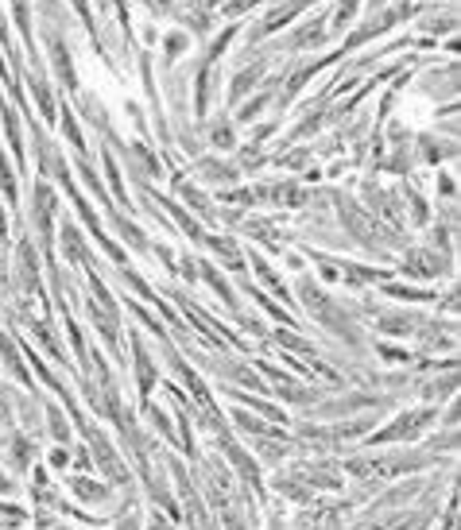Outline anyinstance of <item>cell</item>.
I'll return each instance as SVG.
<instances>
[{"instance_id":"d6986e66","label":"cell","mask_w":461,"mask_h":530,"mask_svg":"<svg viewBox=\"0 0 461 530\" xmlns=\"http://www.w3.org/2000/svg\"><path fill=\"white\" fill-rule=\"evenodd\" d=\"M419 28H422V31H430V35H446V31H454V28H457V20H454V8L446 4V8H442V12H438V16H434L430 23H419Z\"/></svg>"},{"instance_id":"4316f807","label":"cell","mask_w":461,"mask_h":530,"mask_svg":"<svg viewBox=\"0 0 461 530\" xmlns=\"http://www.w3.org/2000/svg\"><path fill=\"white\" fill-rule=\"evenodd\" d=\"M446 4H454V0H446Z\"/></svg>"},{"instance_id":"cb8c5ba5","label":"cell","mask_w":461,"mask_h":530,"mask_svg":"<svg viewBox=\"0 0 461 530\" xmlns=\"http://www.w3.org/2000/svg\"><path fill=\"white\" fill-rule=\"evenodd\" d=\"M384 8H388V0H368V12H373V16H376V12H384Z\"/></svg>"},{"instance_id":"ba28073f","label":"cell","mask_w":461,"mask_h":530,"mask_svg":"<svg viewBox=\"0 0 461 530\" xmlns=\"http://www.w3.org/2000/svg\"><path fill=\"white\" fill-rule=\"evenodd\" d=\"M159 47H163V67L175 70V62L190 50V35H186L183 28H175V31H167V35L159 39Z\"/></svg>"},{"instance_id":"5b68a950","label":"cell","mask_w":461,"mask_h":530,"mask_svg":"<svg viewBox=\"0 0 461 530\" xmlns=\"http://www.w3.org/2000/svg\"><path fill=\"white\" fill-rule=\"evenodd\" d=\"M28 89H32L35 105H40V112H43V121H47V124H55L59 101H55V89H50V82L43 77V70H32V74H28Z\"/></svg>"},{"instance_id":"7c38bea8","label":"cell","mask_w":461,"mask_h":530,"mask_svg":"<svg viewBox=\"0 0 461 530\" xmlns=\"http://www.w3.org/2000/svg\"><path fill=\"white\" fill-rule=\"evenodd\" d=\"M419 159H430V163H438V159H454V144L450 139H434V136H419Z\"/></svg>"},{"instance_id":"7402d4cb","label":"cell","mask_w":461,"mask_h":530,"mask_svg":"<svg viewBox=\"0 0 461 530\" xmlns=\"http://www.w3.org/2000/svg\"><path fill=\"white\" fill-rule=\"evenodd\" d=\"M144 8L151 12V16H171L178 4H175V0H144Z\"/></svg>"},{"instance_id":"9a60e30c","label":"cell","mask_w":461,"mask_h":530,"mask_svg":"<svg viewBox=\"0 0 461 530\" xmlns=\"http://www.w3.org/2000/svg\"><path fill=\"white\" fill-rule=\"evenodd\" d=\"M202 178H206V183H233V178H240V171L229 163H217V159H202Z\"/></svg>"},{"instance_id":"5bb4252c","label":"cell","mask_w":461,"mask_h":530,"mask_svg":"<svg viewBox=\"0 0 461 530\" xmlns=\"http://www.w3.org/2000/svg\"><path fill=\"white\" fill-rule=\"evenodd\" d=\"M12 16H16V28L23 31V43H28V50H32L35 70H40V58H35V35H32V8H28V0H12Z\"/></svg>"},{"instance_id":"52a82bcc","label":"cell","mask_w":461,"mask_h":530,"mask_svg":"<svg viewBox=\"0 0 461 530\" xmlns=\"http://www.w3.org/2000/svg\"><path fill=\"white\" fill-rule=\"evenodd\" d=\"M55 210H59L55 193H50V190L40 183V186H35V225H40V237H43V244L50 240V221H55Z\"/></svg>"},{"instance_id":"7a4b0ae2","label":"cell","mask_w":461,"mask_h":530,"mask_svg":"<svg viewBox=\"0 0 461 530\" xmlns=\"http://www.w3.org/2000/svg\"><path fill=\"white\" fill-rule=\"evenodd\" d=\"M43 43L50 50V67H55V77L70 89V94H78V74H74V55H70V47H67V35H62L59 28H47L43 31Z\"/></svg>"},{"instance_id":"ac0fdd59","label":"cell","mask_w":461,"mask_h":530,"mask_svg":"<svg viewBox=\"0 0 461 530\" xmlns=\"http://www.w3.org/2000/svg\"><path fill=\"white\" fill-rule=\"evenodd\" d=\"M237 31H240V20H237V23H229V28H225L221 35H217V39H213V43L206 47V58H202V62H210V67H217V58H221V55H225V47H229V43H233V35H237Z\"/></svg>"},{"instance_id":"44dd1931","label":"cell","mask_w":461,"mask_h":530,"mask_svg":"<svg viewBox=\"0 0 461 530\" xmlns=\"http://www.w3.org/2000/svg\"><path fill=\"white\" fill-rule=\"evenodd\" d=\"M256 4H264V0H225V16H245V12H252Z\"/></svg>"},{"instance_id":"d4e9b609","label":"cell","mask_w":461,"mask_h":530,"mask_svg":"<svg viewBox=\"0 0 461 530\" xmlns=\"http://www.w3.org/2000/svg\"><path fill=\"white\" fill-rule=\"evenodd\" d=\"M0 492H12V484L5 481V472H0Z\"/></svg>"},{"instance_id":"3957f363","label":"cell","mask_w":461,"mask_h":530,"mask_svg":"<svg viewBox=\"0 0 461 530\" xmlns=\"http://www.w3.org/2000/svg\"><path fill=\"white\" fill-rule=\"evenodd\" d=\"M330 16H311L306 23H299V28H291L284 39H279V47L284 50H303V55H311V50H318L330 39Z\"/></svg>"},{"instance_id":"8992f818","label":"cell","mask_w":461,"mask_h":530,"mask_svg":"<svg viewBox=\"0 0 461 530\" xmlns=\"http://www.w3.org/2000/svg\"><path fill=\"white\" fill-rule=\"evenodd\" d=\"M213 82H217V70L210 67V62H198V70H194V116H206L210 112Z\"/></svg>"},{"instance_id":"4fadbf2b","label":"cell","mask_w":461,"mask_h":530,"mask_svg":"<svg viewBox=\"0 0 461 530\" xmlns=\"http://www.w3.org/2000/svg\"><path fill=\"white\" fill-rule=\"evenodd\" d=\"M357 12H361V0H338L334 20H330V35H341L357 23Z\"/></svg>"},{"instance_id":"30bf717a","label":"cell","mask_w":461,"mask_h":530,"mask_svg":"<svg viewBox=\"0 0 461 530\" xmlns=\"http://www.w3.org/2000/svg\"><path fill=\"white\" fill-rule=\"evenodd\" d=\"M0 116H5V136L12 144V155H16V163H23V132H20V109L16 105H0Z\"/></svg>"},{"instance_id":"2e32d148","label":"cell","mask_w":461,"mask_h":530,"mask_svg":"<svg viewBox=\"0 0 461 530\" xmlns=\"http://www.w3.org/2000/svg\"><path fill=\"white\" fill-rule=\"evenodd\" d=\"M59 121H62V136H67L70 144L86 155V148H89V144H86V136H82V128H78V116H74L70 109H59Z\"/></svg>"},{"instance_id":"9c48e42d","label":"cell","mask_w":461,"mask_h":530,"mask_svg":"<svg viewBox=\"0 0 461 530\" xmlns=\"http://www.w3.org/2000/svg\"><path fill=\"white\" fill-rule=\"evenodd\" d=\"M78 109H82V121H89L97 128V132H105V136H113V121H109V112H105V105L94 97V94H86V97H78Z\"/></svg>"},{"instance_id":"6da1fadb","label":"cell","mask_w":461,"mask_h":530,"mask_svg":"<svg viewBox=\"0 0 461 530\" xmlns=\"http://www.w3.org/2000/svg\"><path fill=\"white\" fill-rule=\"evenodd\" d=\"M314 0H284L279 8H267L264 16H260V23L249 31V47H256L260 39H267V35H276V31H284V28H291V20L294 16H303V8H311Z\"/></svg>"},{"instance_id":"ffe728a7","label":"cell","mask_w":461,"mask_h":530,"mask_svg":"<svg viewBox=\"0 0 461 530\" xmlns=\"http://www.w3.org/2000/svg\"><path fill=\"white\" fill-rule=\"evenodd\" d=\"M0 183H5V193L16 202V175H12V163L0 155Z\"/></svg>"},{"instance_id":"e0dca14e","label":"cell","mask_w":461,"mask_h":530,"mask_svg":"<svg viewBox=\"0 0 461 530\" xmlns=\"http://www.w3.org/2000/svg\"><path fill=\"white\" fill-rule=\"evenodd\" d=\"M276 89V85H272ZM272 89H260V94H256L252 101H249V105H240V112H237V121L240 124H252L256 121V116H260L267 105H272Z\"/></svg>"},{"instance_id":"603a6c76","label":"cell","mask_w":461,"mask_h":530,"mask_svg":"<svg viewBox=\"0 0 461 530\" xmlns=\"http://www.w3.org/2000/svg\"><path fill=\"white\" fill-rule=\"evenodd\" d=\"M438 190H442V198H454V178L442 175V178H438Z\"/></svg>"},{"instance_id":"8fae6325","label":"cell","mask_w":461,"mask_h":530,"mask_svg":"<svg viewBox=\"0 0 461 530\" xmlns=\"http://www.w3.org/2000/svg\"><path fill=\"white\" fill-rule=\"evenodd\" d=\"M206 139L217 148V151H229V148H237V132H233V121L229 116H217V121L206 128Z\"/></svg>"},{"instance_id":"484cf974","label":"cell","mask_w":461,"mask_h":530,"mask_svg":"<svg viewBox=\"0 0 461 530\" xmlns=\"http://www.w3.org/2000/svg\"><path fill=\"white\" fill-rule=\"evenodd\" d=\"M105 4H109V0H101V8H105Z\"/></svg>"},{"instance_id":"277c9868","label":"cell","mask_w":461,"mask_h":530,"mask_svg":"<svg viewBox=\"0 0 461 530\" xmlns=\"http://www.w3.org/2000/svg\"><path fill=\"white\" fill-rule=\"evenodd\" d=\"M407 275H419V279H438L450 271V256H434V252H411L403 260Z\"/></svg>"}]
</instances>
